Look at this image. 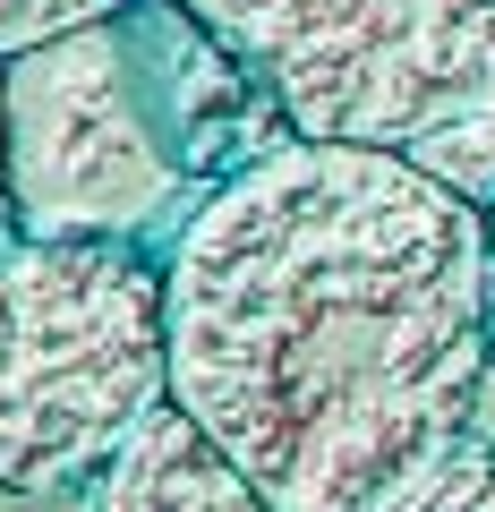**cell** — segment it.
I'll list each match as a JSON object with an SVG mask.
<instances>
[{
	"label": "cell",
	"mask_w": 495,
	"mask_h": 512,
	"mask_svg": "<svg viewBox=\"0 0 495 512\" xmlns=\"http://www.w3.org/2000/svg\"><path fill=\"white\" fill-rule=\"evenodd\" d=\"M171 402L274 512H385L495 376V214L402 146L274 137L163 256Z\"/></svg>",
	"instance_id": "cell-1"
},
{
	"label": "cell",
	"mask_w": 495,
	"mask_h": 512,
	"mask_svg": "<svg viewBox=\"0 0 495 512\" xmlns=\"http://www.w3.org/2000/svg\"><path fill=\"white\" fill-rule=\"evenodd\" d=\"M171 402V291L146 239L0 248V495H77Z\"/></svg>",
	"instance_id": "cell-2"
},
{
	"label": "cell",
	"mask_w": 495,
	"mask_h": 512,
	"mask_svg": "<svg viewBox=\"0 0 495 512\" xmlns=\"http://www.w3.org/2000/svg\"><path fill=\"white\" fill-rule=\"evenodd\" d=\"M0 171L18 239H146L188 188L146 0L0 60Z\"/></svg>",
	"instance_id": "cell-3"
},
{
	"label": "cell",
	"mask_w": 495,
	"mask_h": 512,
	"mask_svg": "<svg viewBox=\"0 0 495 512\" xmlns=\"http://www.w3.org/2000/svg\"><path fill=\"white\" fill-rule=\"evenodd\" d=\"M291 137L410 146L495 86V0H180Z\"/></svg>",
	"instance_id": "cell-4"
},
{
	"label": "cell",
	"mask_w": 495,
	"mask_h": 512,
	"mask_svg": "<svg viewBox=\"0 0 495 512\" xmlns=\"http://www.w3.org/2000/svg\"><path fill=\"white\" fill-rule=\"evenodd\" d=\"M94 512H274V504L180 402H154L129 427V444L103 461Z\"/></svg>",
	"instance_id": "cell-5"
},
{
	"label": "cell",
	"mask_w": 495,
	"mask_h": 512,
	"mask_svg": "<svg viewBox=\"0 0 495 512\" xmlns=\"http://www.w3.org/2000/svg\"><path fill=\"white\" fill-rule=\"evenodd\" d=\"M402 154L419 171H436L444 188H461L470 205H487V214H495V86H478L470 103H453L444 120H427Z\"/></svg>",
	"instance_id": "cell-6"
},
{
	"label": "cell",
	"mask_w": 495,
	"mask_h": 512,
	"mask_svg": "<svg viewBox=\"0 0 495 512\" xmlns=\"http://www.w3.org/2000/svg\"><path fill=\"white\" fill-rule=\"evenodd\" d=\"M385 512H495V444L453 436L419 478H402Z\"/></svg>",
	"instance_id": "cell-7"
},
{
	"label": "cell",
	"mask_w": 495,
	"mask_h": 512,
	"mask_svg": "<svg viewBox=\"0 0 495 512\" xmlns=\"http://www.w3.org/2000/svg\"><path fill=\"white\" fill-rule=\"evenodd\" d=\"M111 9H129V0H0V60L9 52H35V43L69 35V26H94Z\"/></svg>",
	"instance_id": "cell-8"
},
{
	"label": "cell",
	"mask_w": 495,
	"mask_h": 512,
	"mask_svg": "<svg viewBox=\"0 0 495 512\" xmlns=\"http://www.w3.org/2000/svg\"><path fill=\"white\" fill-rule=\"evenodd\" d=\"M0 239H9V171H0Z\"/></svg>",
	"instance_id": "cell-9"
}]
</instances>
